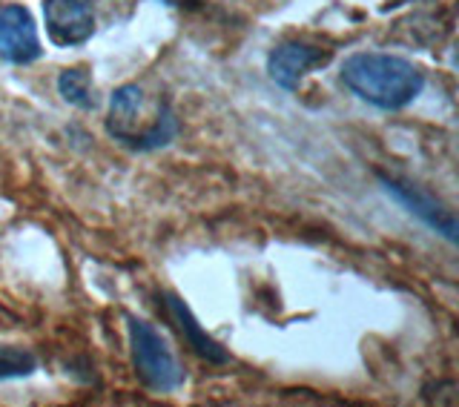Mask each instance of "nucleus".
Here are the masks:
<instances>
[{
    "label": "nucleus",
    "mask_w": 459,
    "mask_h": 407,
    "mask_svg": "<svg viewBox=\"0 0 459 407\" xmlns=\"http://www.w3.org/2000/svg\"><path fill=\"white\" fill-rule=\"evenodd\" d=\"M161 4H167V6H178V9H193V6L201 4V0H161Z\"/></svg>",
    "instance_id": "obj_11"
},
{
    "label": "nucleus",
    "mask_w": 459,
    "mask_h": 407,
    "mask_svg": "<svg viewBox=\"0 0 459 407\" xmlns=\"http://www.w3.org/2000/svg\"><path fill=\"white\" fill-rule=\"evenodd\" d=\"M107 133L135 152L169 147L178 135V121L167 98L150 100L138 83H124L109 98Z\"/></svg>",
    "instance_id": "obj_2"
},
{
    "label": "nucleus",
    "mask_w": 459,
    "mask_h": 407,
    "mask_svg": "<svg viewBox=\"0 0 459 407\" xmlns=\"http://www.w3.org/2000/svg\"><path fill=\"white\" fill-rule=\"evenodd\" d=\"M379 181L385 186V193L394 201H399L411 215H416L422 224H428L434 232H439L445 241H456V232H459L456 215L445 207L442 201H437L434 195H430L425 186L411 184V181H399L391 176H379Z\"/></svg>",
    "instance_id": "obj_5"
},
{
    "label": "nucleus",
    "mask_w": 459,
    "mask_h": 407,
    "mask_svg": "<svg viewBox=\"0 0 459 407\" xmlns=\"http://www.w3.org/2000/svg\"><path fill=\"white\" fill-rule=\"evenodd\" d=\"M43 23L55 47H81L95 35L92 0H43Z\"/></svg>",
    "instance_id": "obj_7"
},
{
    "label": "nucleus",
    "mask_w": 459,
    "mask_h": 407,
    "mask_svg": "<svg viewBox=\"0 0 459 407\" xmlns=\"http://www.w3.org/2000/svg\"><path fill=\"white\" fill-rule=\"evenodd\" d=\"M43 55L32 12L21 4L0 6V61L29 66Z\"/></svg>",
    "instance_id": "obj_6"
},
{
    "label": "nucleus",
    "mask_w": 459,
    "mask_h": 407,
    "mask_svg": "<svg viewBox=\"0 0 459 407\" xmlns=\"http://www.w3.org/2000/svg\"><path fill=\"white\" fill-rule=\"evenodd\" d=\"M126 333H129V351H133V365L138 379L155 394H176L184 385V368L178 365L169 342L161 336L155 325L143 318L126 316Z\"/></svg>",
    "instance_id": "obj_3"
},
{
    "label": "nucleus",
    "mask_w": 459,
    "mask_h": 407,
    "mask_svg": "<svg viewBox=\"0 0 459 407\" xmlns=\"http://www.w3.org/2000/svg\"><path fill=\"white\" fill-rule=\"evenodd\" d=\"M57 95H61L69 107H78V109H95L98 107V98H95V83H92V72L86 66H72L64 69L57 75Z\"/></svg>",
    "instance_id": "obj_9"
},
{
    "label": "nucleus",
    "mask_w": 459,
    "mask_h": 407,
    "mask_svg": "<svg viewBox=\"0 0 459 407\" xmlns=\"http://www.w3.org/2000/svg\"><path fill=\"white\" fill-rule=\"evenodd\" d=\"M339 78L359 100L385 112L405 109L425 90L422 69L387 52H356L344 57Z\"/></svg>",
    "instance_id": "obj_1"
},
{
    "label": "nucleus",
    "mask_w": 459,
    "mask_h": 407,
    "mask_svg": "<svg viewBox=\"0 0 459 407\" xmlns=\"http://www.w3.org/2000/svg\"><path fill=\"white\" fill-rule=\"evenodd\" d=\"M333 52L325 47H316L307 40H284L267 55V75L270 81L287 92H296L313 69H322L330 64Z\"/></svg>",
    "instance_id": "obj_4"
},
{
    "label": "nucleus",
    "mask_w": 459,
    "mask_h": 407,
    "mask_svg": "<svg viewBox=\"0 0 459 407\" xmlns=\"http://www.w3.org/2000/svg\"><path fill=\"white\" fill-rule=\"evenodd\" d=\"M38 370V359L26 347L0 344V379H26Z\"/></svg>",
    "instance_id": "obj_10"
},
{
    "label": "nucleus",
    "mask_w": 459,
    "mask_h": 407,
    "mask_svg": "<svg viewBox=\"0 0 459 407\" xmlns=\"http://www.w3.org/2000/svg\"><path fill=\"white\" fill-rule=\"evenodd\" d=\"M158 301H164V310H167V316H169V322L178 327V333L184 336V342H186V347L195 353V356H201L204 361H210V365H227L230 361V353L224 351V347L215 342L210 333L198 325V318L193 316V310H190V304H186L181 296H176V293H161L158 296Z\"/></svg>",
    "instance_id": "obj_8"
}]
</instances>
